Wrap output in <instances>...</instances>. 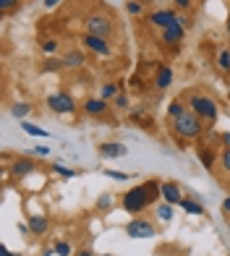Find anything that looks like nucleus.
<instances>
[{
    "mask_svg": "<svg viewBox=\"0 0 230 256\" xmlns=\"http://www.w3.org/2000/svg\"><path fill=\"white\" fill-rule=\"evenodd\" d=\"M160 188H162V180H157V178H149L144 183L131 186V188L123 194V202H120L123 204V212H128L131 217H139L144 209L154 206L157 199H162Z\"/></svg>",
    "mask_w": 230,
    "mask_h": 256,
    "instance_id": "obj_1",
    "label": "nucleus"
},
{
    "mask_svg": "<svg viewBox=\"0 0 230 256\" xmlns=\"http://www.w3.org/2000/svg\"><path fill=\"white\" fill-rule=\"evenodd\" d=\"M204 128H206V123L194 110H186L180 118L172 120V134L178 138H183V142H196V138H202Z\"/></svg>",
    "mask_w": 230,
    "mask_h": 256,
    "instance_id": "obj_2",
    "label": "nucleus"
},
{
    "mask_svg": "<svg viewBox=\"0 0 230 256\" xmlns=\"http://www.w3.org/2000/svg\"><path fill=\"white\" fill-rule=\"evenodd\" d=\"M186 104H188V110L196 112L206 126H214L217 118H220V108H217L214 97H210V94H202V92H196V94H191V97H188Z\"/></svg>",
    "mask_w": 230,
    "mask_h": 256,
    "instance_id": "obj_3",
    "label": "nucleus"
},
{
    "mask_svg": "<svg viewBox=\"0 0 230 256\" xmlns=\"http://www.w3.org/2000/svg\"><path fill=\"white\" fill-rule=\"evenodd\" d=\"M123 232L128 238H134V240H149V238H154L157 236V225L152 222V220H146V217H131L128 220V225L123 228Z\"/></svg>",
    "mask_w": 230,
    "mask_h": 256,
    "instance_id": "obj_4",
    "label": "nucleus"
},
{
    "mask_svg": "<svg viewBox=\"0 0 230 256\" xmlns=\"http://www.w3.org/2000/svg\"><path fill=\"white\" fill-rule=\"evenodd\" d=\"M191 29V21L186 16H178L172 24H168L162 32H160V37H162V44H168V48H178V44L183 42V37H186V32Z\"/></svg>",
    "mask_w": 230,
    "mask_h": 256,
    "instance_id": "obj_5",
    "label": "nucleus"
},
{
    "mask_svg": "<svg viewBox=\"0 0 230 256\" xmlns=\"http://www.w3.org/2000/svg\"><path fill=\"white\" fill-rule=\"evenodd\" d=\"M44 104H48L50 112H55V115H74L78 110L76 100L68 94V92H52V94H48Z\"/></svg>",
    "mask_w": 230,
    "mask_h": 256,
    "instance_id": "obj_6",
    "label": "nucleus"
},
{
    "mask_svg": "<svg viewBox=\"0 0 230 256\" xmlns=\"http://www.w3.org/2000/svg\"><path fill=\"white\" fill-rule=\"evenodd\" d=\"M112 21L102 14H89L84 18V32L86 34H94V37H102V40H110L112 37Z\"/></svg>",
    "mask_w": 230,
    "mask_h": 256,
    "instance_id": "obj_7",
    "label": "nucleus"
},
{
    "mask_svg": "<svg viewBox=\"0 0 230 256\" xmlns=\"http://www.w3.org/2000/svg\"><path fill=\"white\" fill-rule=\"evenodd\" d=\"M78 44H82V50L97 55V58H110L112 55V48H110V40H102V37H94V34H82L78 37Z\"/></svg>",
    "mask_w": 230,
    "mask_h": 256,
    "instance_id": "obj_8",
    "label": "nucleus"
},
{
    "mask_svg": "<svg viewBox=\"0 0 230 256\" xmlns=\"http://www.w3.org/2000/svg\"><path fill=\"white\" fill-rule=\"evenodd\" d=\"M8 170H10V176H14V178H26V176H32V172H37L40 165H37V160L29 154V157H16L14 162H10Z\"/></svg>",
    "mask_w": 230,
    "mask_h": 256,
    "instance_id": "obj_9",
    "label": "nucleus"
},
{
    "mask_svg": "<svg viewBox=\"0 0 230 256\" xmlns=\"http://www.w3.org/2000/svg\"><path fill=\"white\" fill-rule=\"evenodd\" d=\"M178 18V14H176V8H157V10H152V14L146 16V21H149V26H154V29H160L162 32L168 24H172V21Z\"/></svg>",
    "mask_w": 230,
    "mask_h": 256,
    "instance_id": "obj_10",
    "label": "nucleus"
},
{
    "mask_svg": "<svg viewBox=\"0 0 230 256\" xmlns=\"http://www.w3.org/2000/svg\"><path fill=\"white\" fill-rule=\"evenodd\" d=\"M97 154L102 160H120V157L128 154V146H126L123 142H102L97 146Z\"/></svg>",
    "mask_w": 230,
    "mask_h": 256,
    "instance_id": "obj_11",
    "label": "nucleus"
},
{
    "mask_svg": "<svg viewBox=\"0 0 230 256\" xmlns=\"http://www.w3.org/2000/svg\"><path fill=\"white\" fill-rule=\"evenodd\" d=\"M160 194H162V202H168V204H172V206H178L180 199L186 196V194H183V188H180V183H176V180H162V188H160Z\"/></svg>",
    "mask_w": 230,
    "mask_h": 256,
    "instance_id": "obj_12",
    "label": "nucleus"
},
{
    "mask_svg": "<svg viewBox=\"0 0 230 256\" xmlns=\"http://www.w3.org/2000/svg\"><path fill=\"white\" fill-rule=\"evenodd\" d=\"M172 78H176V74H172V66L160 63L157 71H154V89H157V92L170 89V86H172Z\"/></svg>",
    "mask_w": 230,
    "mask_h": 256,
    "instance_id": "obj_13",
    "label": "nucleus"
},
{
    "mask_svg": "<svg viewBox=\"0 0 230 256\" xmlns=\"http://www.w3.org/2000/svg\"><path fill=\"white\" fill-rule=\"evenodd\" d=\"M29 230H32V236H34V238L48 236V230H50V220H48V214H42V212L29 214Z\"/></svg>",
    "mask_w": 230,
    "mask_h": 256,
    "instance_id": "obj_14",
    "label": "nucleus"
},
{
    "mask_svg": "<svg viewBox=\"0 0 230 256\" xmlns=\"http://www.w3.org/2000/svg\"><path fill=\"white\" fill-rule=\"evenodd\" d=\"M82 112L89 115V118H102V115L108 112V100H102V97H92L82 104Z\"/></svg>",
    "mask_w": 230,
    "mask_h": 256,
    "instance_id": "obj_15",
    "label": "nucleus"
},
{
    "mask_svg": "<svg viewBox=\"0 0 230 256\" xmlns=\"http://www.w3.org/2000/svg\"><path fill=\"white\" fill-rule=\"evenodd\" d=\"M196 157H199V162H202V168L204 170H212L214 165H217V146H206V144H202L199 149H196Z\"/></svg>",
    "mask_w": 230,
    "mask_h": 256,
    "instance_id": "obj_16",
    "label": "nucleus"
},
{
    "mask_svg": "<svg viewBox=\"0 0 230 256\" xmlns=\"http://www.w3.org/2000/svg\"><path fill=\"white\" fill-rule=\"evenodd\" d=\"M180 209H183V212H186V214H191V217H202V214H206V209H204V204L199 202V199H194V196H183V199H180V204H178Z\"/></svg>",
    "mask_w": 230,
    "mask_h": 256,
    "instance_id": "obj_17",
    "label": "nucleus"
},
{
    "mask_svg": "<svg viewBox=\"0 0 230 256\" xmlns=\"http://www.w3.org/2000/svg\"><path fill=\"white\" fill-rule=\"evenodd\" d=\"M63 63H66V68H84L86 55H84V50H68L63 55Z\"/></svg>",
    "mask_w": 230,
    "mask_h": 256,
    "instance_id": "obj_18",
    "label": "nucleus"
},
{
    "mask_svg": "<svg viewBox=\"0 0 230 256\" xmlns=\"http://www.w3.org/2000/svg\"><path fill=\"white\" fill-rule=\"evenodd\" d=\"M123 92V81H118V84H115V81H108V84H102V92H100V97L102 100H108V102H112L115 97H118Z\"/></svg>",
    "mask_w": 230,
    "mask_h": 256,
    "instance_id": "obj_19",
    "label": "nucleus"
},
{
    "mask_svg": "<svg viewBox=\"0 0 230 256\" xmlns=\"http://www.w3.org/2000/svg\"><path fill=\"white\" fill-rule=\"evenodd\" d=\"M154 212H157V220H160V222H170V220L176 217V206L168 204V202H160V204L154 206Z\"/></svg>",
    "mask_w": 230,
    "mask_h": 256,
    "instance_id": "obj_20",
    "label": "nucleus"
},
{
    "mask_svg": "<svg viewBox=\"0 0 230 256\" xmlns=\"http://www.w3.org/2000/svg\"><path fill=\"white\" fill-rule=\"evenodd\" d=\"M21 128H24L26 136H34V138H48L50 131H44V128H40L37 123H29V120H21Z\"/></svg>",
    "mask_w": 230,
    "mask_h": 256,
    "instance_id": "obj_21",
    "label": "nucleus"
},
{
    "mask_svg": "<svg viewBox=\"0 0 230 256\" xmlns=\"http://www.w3.org/2000/svg\"><path fill=\"white\" fill-rule=\"evenodd\" d=\"M40 50L48 55V58H55L58 50H60V40H55V37H48V40H42L40 42Z\"/></svg>",
    "mask_w": 230,
    "mask_h": 256,
    "instance_id": "obj_22",
    "label": "nucleus"
},
{
    "mask_svg": "<svg viewBox=\"0 0 230 256\" xmlns=\"http://www.w3.org/2000/svg\"><path fill=\"white\" fill-rule=\"evenodd\" d=\"M32 110H34V108H32L29 102H14V108H10V115H14V118L21 123V120H26V115H29Z\"/></svg>",
    "mask_w": 230,
    "mask_h": 256,
    "instance_id": "obj_23",
    "label": "nucleus"
},
{
    "mask_svg": "<svg viewBox=\"0 0 230 256\" xmlns=\"http://www.w3.org/2000/svg\"><path fill=\"white\" fill-rule=\"evenodd\" d=\"M63 68H66L63 58H48V60L42 63L40 71H42V74H58V71H63Z\"/></svg>",
    "mask_w": 230,
    "mask_h": 256,
    "instance_id": "obj_24",
    "label": "nucleus"
},
{
    "mask_svg": "<svg viewBox=\"0 0 230 256\" xmlns=\"http://www.w3.org/2000/svg\"><path fill=\"white\" fill-rule=\"evenodd\" d=\"M188 110V104L183 102V100H172L170 104H168V115H170V120H176V118H180L183 112Z\"/></svg>",
    "mask_w": 230,
    "mask_h": 256,
    "instance_id": "obj_25",
    "label": "nucleus"
},
{
    "mask_svg": "<svg viewBox=\"0 0 230 256\" xmlns=\"http://www.w3.org/2000/svg\"><path fill=\"white\" fill-rule=\"evenodd\" d=\"M202 138H204V144H206V146H217V144H220V134H217V128H214V126H206V128H204V134H202Z\"/></svg>",
    "mask_w": 230,
    "mask_h": 256,
    "instance_id": "obj_26",
    "label": "nucleus"
},
{
    "mask_svg": "<svg viewBox=\"0 0 230 256\" xmlns=\"http://www.w3.org/2000/svg\"><path fill=\"white\" fill-rule=\"evenodd\" d=\"M52 248H55V256H74V254H76L71 243H68V240H60V238L52 243Z\"/></svg>",
    "mask_w": 230,
    "mask_h": 256,
    "instance_id": "obj_27",
    "label": "nucleus"
},
{
    "mask_svg": "<svg viewBox=\"0 0 230 256\" xmlns=\"http://www.w3.org/2000/svg\"><path fill=\"white\" fill-rule=\"evenodd\" d=\"M94 206H97V212H110V209H112V194H108V191L100 194Z\"/></svg>",
    "mask_w": 230,
    "mask_h": 256,
    "instance_id": "obj_28",
    "label": "nucleus"
},
{
    "mask_svg": "<svg viewBox=\"0 0 230 256\" xmlns=\"http://www.w3.org/2000/svg\"><path fill=\"white\" fill-rule=\"evenodd\" d=\"M52 172H55V176H60L63 180H71V178H76V176H78L76 170H71V168H66L63 162H55V165H52Z\"/></svg>",
    "mask_w": 230,
    "mask_h": 256,
    "instance_id": "obj_29",
    "label": "nucleus"
},
{
    "mask_svg": "<svg viewBox=\"0 0 230 256\" xmlns=\"http://www.w3.org/2000/svg\"><path fill=\"white\" fill-rule=\"evenodd\" d=\"M217 68H220L222 74H230V50L228 48H222L217 52Z\"/></svg>",
    "mask_w": 230,
    "mask_h": 256,
    "instance_id": "obj_30",
    "label": "nucleus"
},
{
    "mask_svg": "<svg viewBox=\"0 0 230 256\" xmlns=\"http://www.w3.org/2000/svg\"><path fill=\"white\" fill-rule=\"evenodd\" d=\"M126 10H128V16L139 18V16H144V3L142 0H126Z\"/></svg>",
    "mask_w": 230,
    "mask_h": 256,
    "instance_id": "obj_31",
    "label": "nucleus"
},
{
    "mask_svg": "<svg viewBox=\"0 0 230 256\" xmlns=\"http://www.w3.org/2000/svg\"><path fill=\"white\" fill-rule=\"evenodd\" d=\"M112 108H115V110H128V108H131V100H128V94H126V92H120V94L112 100Z\"/></svg>",
    "mask_w": 230,
    "mask_h": 256,
    "instance_id": "obj_32",
    "label": "nucleus"
},
{
    "mask_svg": "<svg viewBox=\"0 0 230 256\" xmlns=\"http://www.w3.org/2000/svg\"><path fill=\"white\" fill-rule=\"evenodd\" d=\"M102 176H108L110 180H118V183H126L131 178L128 172H120V170H102Z\"/></svg>",
    "mask_w": 230,
    "mask_h": 256,
    "instance_id": "obj_33",
    "label": "nucleus"
},
{
    "mask_svg": "<svg viewBox=\"0 0 230 256\" xmlns=\"http://www.w3.org/2000/svg\"><path fill=\"white\" fill-rule=\"evenodd\" d=\"M21 0H0V14H10V10H18Z\"/></svg>",
    "mask_w": 230,
    "mask_h": 256,
    "instance_id": "obj_34",
    "label": "nucleus"
},
{
    "mask_svg": "<svg viewBox=\"0 0 230 256\" xmlns=\"http://www.w3.org/2000/svg\"><path fill=\"white\" fill-rule=\"evenodd\" d=\"M29 154H32V157H50V146H44V144H37L34 149H29Z\"/></svg>",
    "mask_w": 230,
    "mask_h": 256,
    "instance_id": "obj_35",
    "label": "nucleus"
},
{
    "mask_svg": "<svg viewBox=\"0 0 230 256\" xmlns=\"http://www.w3.org/2000/svg\"><path fill=\"white\" fill-rule=\"evenodd\" d=\"M220 165L225 172H230V146L228 149H220Z\"/></svg>",
    "mask_w": 230,
    "mask_h": 256,
    "instance_id": "obj_36",
    "label": "nucleus"
},
{
    "mask_svg": "<svg viewBox=\"0 0 230 256\" xmlns=\"http://www.w3.org/2000/svg\"><path fill=\"white\" fill-rule=\"evenodd\" d=\"M172 3H176V8H178V10H191L194 0H172Z\"/></svg>",
    "mask_w": 230,
    "mask_h": 256,
    "instance_id": "obj_37",
    "label": "nucleus"
},
{
    "mask_svg": "<svg viewBox=\"0 0 230 256\" xmlns=\"http://www.w3.org/2000/svg\"><path fill=\"white\" fill-rule=\"evenodd\" d=\"M220 146H222V149L230 146V131H222V134H220Z\"/></svg>",
    "mask_w": 230,
    "mask_h": 256,
    "instance_id": "obj_38",
    "label": "nucleus"
},
{
    "mask_svg": "<svg viewBox=\"0 0 230 256\" xmlns=\"http://www.w3.org/2000/svg\"><path fill=\"white\" fill-rule=\"evenodd\" d=\"M60 3H63V0H42V6L48 8V10H50V8H58Z\"/></svg>",
    "mask_w": 230,
    "mask_h": 256,
    "instance_id": "obj_39",
    "label": "nucleus"
},
{
    "mask_svg": "<svg viewBox=\"0 0 230 256\" xmlns=\"http://www.w3.org/2000/svg\"><path fill=\"white\" fill-rule=\"evenodd\" d=\"M222 212H225V217L230 214V196H225V199H222Z\"/></svg>",
    "mask_w": 230,
    "mask_h": 256,
    "instance_id": "obj_40",
    "label": "nucleus"
},
{
    "mask_svg": "<svg viewBox=\"0 0 230 256\" xmlns=\"http://www.w3.org/2000/svg\"><path fill=\"white\" fill-rule=\"evenodd\" d=\"M74 256H97L94 251H92V248H82V251H76Z\"/></svg>",
    "mask_w": 230,
    "mask_h": 256,
    "instance_id": "obj_41",
    "label": "nucleus"
},
{
    "mask_svg": "<svg viewBox=\"0 0 230 256\" xmlns=\"http://www.w3.org/2000/svg\"><path fill=\"white\" fill-rule=\"evenodd\" d=\"M0 256H21V254H14L10 248H6V246H3V251H0Z\"/></svg>",
    "mask_w": 230,
    "mask_h": 256,
    "instance_id": "obj_42",
    "label": "nucleus"
},
{
    "mask_svg": "<svg viewBox=\"0 0 230 256\" xmlns=\"http://www.w3.org/2000/svg\"><path fill=\"white\" fill-rule=\"evenodd\" d=\"M42 256H55V248H52V246H50V248H44V251H42Z\"/></svg>",
    "mask_w": 230,
    "mask_h": 256,
    "instance_id": "obj_43",
    "label": "nucleus"
},
{
    "mask_svg": "<svg viewBox=\"0 0 230 256\" xmlns=\"http://www.w3.org/2000/svg\"><path fill=\"white\" fill-rule=\"evenodd\" d=\"M225 29H228V34H230V16H228V24H225Z\"/></svg>",
    "mask_w": 230,
    "mask_h": 256,
    "instance_id": "obj_44",
    "label": "nucleus"
},
{
    "mask_svg": "<svg viewBox=\"0 0 230 256\" xmlns=\"http://www.w3.org/2000/svg\"><path fill=\"white\" fill-rule=\"evenodd\" d=\"M142 3H154V0H142Z\"/></svg>",
    "mask_w": 230,
    "mask_h": 256,
    "instance_id": "obj_45",
    "label": "nucleus"
},
{
    "mask_svg": "<svg viewBox=\"0 0 230 256\" xmlns=\"http://www.w3.org/2000/svg\"><path fill=\"white\" fill-rule=\"evenodd\" d=\"M97 256H112V254H97Z\"/></svg>",
    "mask_w": 230,
    "mask_h": 256,
    "instance_id": "obj_46",
    "label": "nucleus"
},
{
    "mask_svg": "<svg viewBox=\"0 0 230 256\" xmlns=\"http://www.w3.org/2000/svg\"><path fill=\"white\" fill-rule=\"evenodd\" d=\"M228 232H230V222H228Z\"/></svg>",
    "mask_w": 230,
    "mask_h": 256,
    "instance_id": "obj_47",
    "label": "nucleus"
},
{
    "mask_svg": "<svg viewBox=\"0 0 230 256\" xmlns=\"http://www.w3.org/2000/svg\"><path fill=\"white\" fill-rule=\"evenodd\" d=\"M228 94H230V86H228Z\"/></svg>",
    "mask_w": 230,
    "mask_h": 256,
    "instance_id": "obj_48",
    "label": "nucleus"
},
{
    "mask_svg": "<svg viewBox=\"0 0 230 256\" xmlns=\"http://www.w3.org/2000/svg\"><path fill=\"white\" fill-rule=\"evenodd\" d=\"M228 254H230V251H228Z\"/></svg>",
    "mask_w": 230,
    "mask_h": 256,
    "instance_id": "obj_49",
    "label": "nucleus"
}]
</instances>
